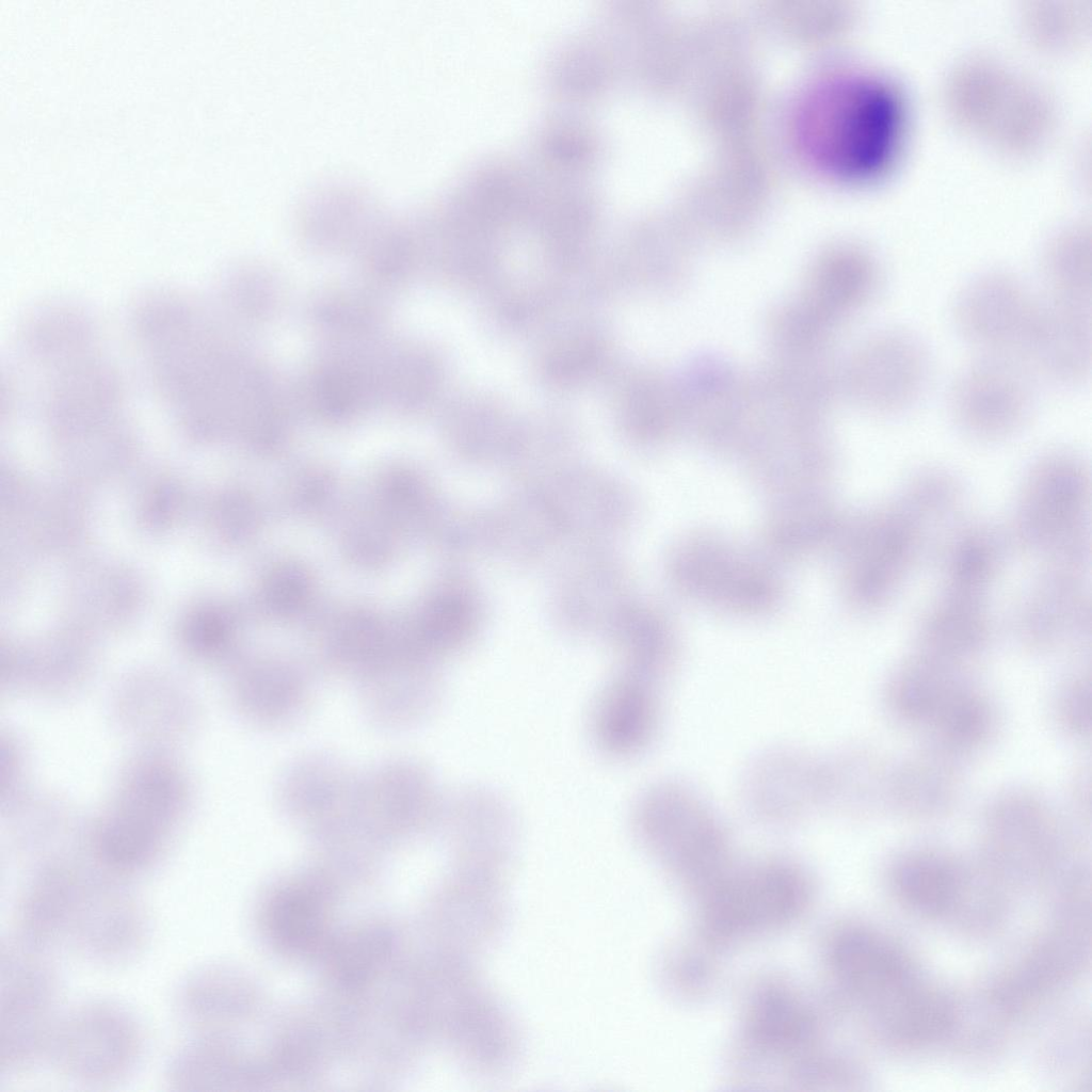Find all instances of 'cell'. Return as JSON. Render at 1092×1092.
<instances>
[{
  "instance_id": "obj_19",
  "label": "cell",
  "mask_w": 1092,
  "mask_h": 1092,
  "mask_svg": "<svg viewBox=\"0 0 1092 1092\" xmlns=\"http://www.w3.org/2000/svg\"><path fill=\"white\" fill-rule=\"evenodd\" d=\"M1070 697L1065 698L1064 702V713L1065 719L1074 725V727L1083 728L1085 721H1088L1087 708L1085 707V690L1080 687L1070 692Z\"/></svg>"
},
{
  "instance_id": "obj_15",
  "label": "cell",
  "mask_w": 1092,
  "mask_h": 1092,
  "mask_svg": "<svg viewBox=\"0 0 1092 1092\" xmlns=\"http://www.w3.org/2000/svg\"><path fill=\"white\" fill-rule=\"evenodd\" d=\"M813 1011L791 991L768 986L753 998L744 1024L746 1040L756 1049L790 1054L808 1045L817 1033Z\"/></svg>"
},
{
  "instance_id": "obj_9",
  "label": "cell",
  "mask_w": 1092,
  "mask_h": 1092,
  "mask_svg": "<svg viewBox=\"0 0 1092 1092\" xmlns=\"http://www.w3.org/2000/svg\"><path fill=\"white\" fill-rule=\"evenodd\" d=\"M1038 380L1010 356L977 355L952 381L947 410L956 425L979 439H999L1022 429L1038 403Z\"/></svg>"
},
{
  "instance_id": "obj_18",
  "label": "cell",
  "mask_w": 1092,
  "mask_h": 1092,
  "mask_svg": "<svg viewBox=\"0 0 1092 1092\" xmlns=\"http://www.w3.org/2000/svg\"><path fill=\"white\" fill-rule=\"evenodd\" d=\"M285 906L282 909L284 915L280 917V921H285L283 930L286 931V935L290 938L305 937L310 929H314V908L311 902L306 898H294L287 899L283 902Z\"/></svg>"
},
{
  "instance_id": "obj_5",
  "label": "cell",
  "mask_w": 1092,
  "mask_h": 1092,
  "mask_svg": "<svg viewBox=\"0 0 1092 1092\" xmlns=\"http://www.w3.org/2000/svg\"><path fill=\"white\" fill-rule=\"evenodd\" d=\"M703 892L705 934L721 942L794 919L807 903L808 884L794 865L771 861L745 868L729 864Z\"/></svg>"
},
{
  "instance_id": "obj_3",
  "label": "cell",
  "mask_w": 1092,
  "mask_h": 1092,
  "mask_svg": "<svg viewBox=\"0 0 1092 1092\" xmlns=\"http://www.w3.org/2000/svg\"><path fill=\"white\" fill-rule=\"evenodd\" d=\"M144 1029L125 1002L91 998L62 1011L47 1061L78 1085L106 1087L130 1076L142 1061Z\"/></svg>"
},
{
  "instance_id": "obj_4",
  "label": "cell",
  "mask_w": 1092,
  "mask_h": 1092,
  "mask_svg": "<svg viewBox=\"0 0 1092 1092\" xmlns=\"http://www.w3.org/2000/svg\"><path fill=\"white\" fill-rule=\"evenodd\" d=\"M635 824L644 841L700 888L730 863L722 822L686 785L663 783L649 789L637 805Z\"/></svg>"
},
{
  "instance_id": "obj_8",
  "label": "cell",
  "mask_w": 1092,
  "mask_h": 1092,
  "mask_svg": "<svg viewBox=\"0 0 1092 1092\" xmlns=\"http://www.w3.org/2000/svg\"><path fill=\"white\" fill-rule=\"evenodd\" d=\"M830 962L838 980L868 1001L895 1033L909 1026L934 995L919 983L895 946L868 930L840 932L832 942Z\"/></svg>"
},
{
  "instance_id": "obj_14",
  "label": "cell",
  "mask_w": 1092,
  "mask_h": 1092,
  "mask_svg": "<svg viewBox=\"0 0 1092 1092\" xmlns=\"http://www.w3.org/2000/svg\"><path fill=\"white\" fill-rule=\"evenodd\" d=\"M653 680L635 673L610 682L599 694L592 717L598 746L613 756L631 755L646 744L657 718Z\"/></svg>"
},
{
  "instance_id": "obj_2",
  "label": "cell",
  "mask_w": 1092,
  "mask_h": 1092,
  "mask_svg": "<svg viewBox=\"0 0 1092 1092\" xmlns=\"http://www.w3.org/2000/svg\"><path fill=\"white\" fill-rule=\"evenodd\" d=\"M50 953L13 936L0 951V1070L25 1075L47 1061L61 1015L60 984Z\"/></svg>"
},
{
  "instance_id": "obj_12",
  "label": "cell",
  "mask_w": 1092,
  "mask_h": 1092,
  "mask_svg": "<svg viewBox=\"0 0 1092 1092\" xmlns=\"http://www.w3.org/2000/svg\"><path fill=\"white\" fill-rule=\"evenodd\" d=\"M1021 360L1038 382L1078 388L1091 371V302L1039 300Z\"/></svg>"
},
{
  "instance_id": "obj_7",
  "label": "cell",
  "mask_w": 1092,
  "mask_h": 1092,
  "mask_svg": "<svg viewBox=\"0 0 1092 1092\" xmlns=\"http://www.w3.org/2000/svg\"><path fill=\"white\" fill-rule=\"evenodd\" d=\"M148 914L133 892L108 880L79 878L61 948L101 968H118L140 957L149 938Z\"/></svg>"
},
{
  "instance_id": "obj_16",
  "label": "cell",
  "mask_w": 1092,
  "mask_h": 1092,
  "mask_svg": "<svg viewBox=\"0 0 1092 1092\" xmlns=\"http://www.w3.org/2000/svg\"><path fill=\"white\" fill-rule=\"evenodd\" d=\"M1040 266L1047 294L1091 302V239L1086 227L1072 225L1056 232L1043 248Z\"/></svg>"
},
{
  "instance_id": "obj_6",
  "label": "cell",
  "mask_w": 1092,
  "mask_h": 1092,
  "mask_svg": "<svg viewBox=\"0 0 1092 1092\" xmlns=\"http://www.w3.org/2000/svg\"><path fill=\"white\" fill-rule=\"evenodd\" d=\"M949 85V102L956 115L999 145L1028 147L1048 127L1049 105L1042 91L994 61L975 59L965 63Z\"/></svg>"
},
{
  "instance_id": "obj_1",
  "label": "cell",
  "mask_w": 1092,
  "mask_h": 1092,
  "mask_svg": "<svg viewBox=\"0 0 1092 1092\" xmlns=\"http://www.w3.org/2000/svg\"><path fill=\"white\" fill-rule=\"evenodd\" d=\"M901 95L884 78L861 73L830 76L798 103V143L818 167L862 179L893 160L903 130Z\"/></svg>"
},
{
  "instance_id": "obj_17",
  "label": "cell",
  "mask_w": 1092,
  "mask_h": 1092,
  "mask_svg": "<svg viewBox=\"0 0 1092 1092\" xmlns=\"http://www.w3.org/2000/svg\"><path fill=\"white\" fill-rule=\"evenodd\" d=\"M894 884L904 904L927 916L946 913L956 903L960 889L954 869L932 855L905 858L896 868Z\"/></svg>"
},
{
  "instance_id": "obj_11",
  "label": "cell",
  "mask_w": 1092,
  "mask_h": 1092,
  "mask_svg": "<svg viewBox=\"0 0 1092 1092\" xmlns=\"http://www.w3.org/2000/svg\"><path fill=\"white\" fill-rule=\"evenodd\" d=\"M933 370L926 341L912 330L893 326L872 336L860 350L851 368V388L865 408L896 417L920 405Z\"/></svg>"
},
{
  "instance_id": "obj_13",
  "label": "cell",
  "mask_w": 1092,
  "mask_h": 1092,
  "mask_svg": "<svg viewBox=\"0 0 1092 1092\" xmlns=\"http://www.w3.org/2000/svg\"><path fill=\"white\" fill-rule=\"evenodd\" d=\"M748 812L771 826L797 823L821 806L820 762L797 750L761 755L743 780Z\"/></svg>"
},
{
  "instance_id": "obj_10",
  "label": "cell",
  "mask_w": 1092,
  "mask_h": 1092,
  "mask_svg": "<svg viewBox=\"0 0 1092 1092\" xmlns=\"http://www.w3.org/2000/svg\"><path fill=\"white\" fill-rule=\"evenodd\" d=\"M1039 299L1015 273L991 269L971 277L951 308L957 335L978 355L1021 360Z\"/></svg>"
}]
</instances>
